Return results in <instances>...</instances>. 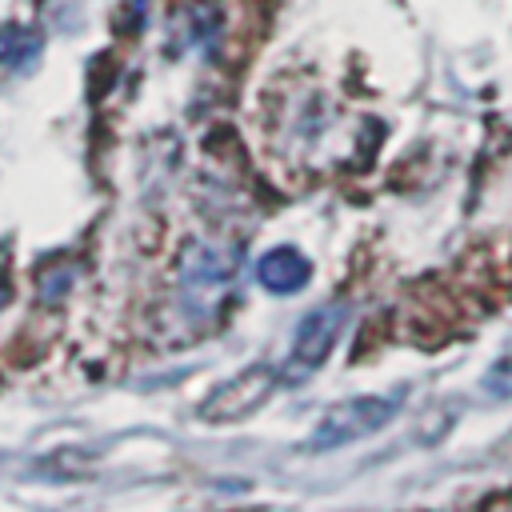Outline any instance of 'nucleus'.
Here are the masks:
<instances>
[{
  "instance_id": "nucleus-1",
  "label": "nucleus",
  "mask_w": 512,
  "mask_h": 512,
  "mask_svg": "<svg viewBox=\"0 0 512 512\" xmlns=\"http://www.w3.org/2000/svg\"><path fill=\"white\" fill-rule=\"evenodd\" d=\"M400 408H404V388L340 400L336 408H328L316 420V432L308 436V452H332V448H344L352 440H364V436L388 428Z\"/></svg>"
},
{
  "instance_id": "nucleus-2",
  "label": "nucleus",
  "mask_w": 512,
  "mask_h": 512,
  "mask_svg": "<svg viewBox=\"0 0 512 512\" xmlns=\"http://www.w3.org/2000/svg\"><path fill=\"white\" fill-rule=\"evenodd\" d=\"M284 380V372H276L272 364H252L244 372H236L232 380H224L204 404H200V420L208 424H236L248 420L252 412H260L268 404V396L276 392V384Z\"/></svg>"
},
{
  "instance_id": "nucleus-3",
  "label": "nucleus",
  "mask_w": 512,
  "mask_h": 512,
  "mask_svg": "<svg viewBox=\"0 0 512 512\" xmlns=\"http://www.w3.org/2000/svg\"><path fill=\"white\" fill-rule=\"evenodd\" d=\"M344 316H348L344 304H320V308H312L300 320L296 340H292V352H288V364H284V380L312 376L332 356V348H336V340L344 332Z\"/></svg>"
},
{
  "instance_id": "nucleus-4",
  "label": "nucleus",
  "mask_w": 512,
  "mask_h": 512,
  "mask_svg": "<svg viewBox=\"0 0 512 512\" xmlns=\"http://www.w3.org/2000/svg\"><path fill=\"white\" fill-rule=\"evenodd\" d=\"M236 272V260L216 248V244H188L184 256H180V288L188 300H208V296H220V288L232 280Z\"/></svg>"
},
{
  "instance_id": "nucleus-5",
  "label": "nucleus",
  "mask_w": 512,
  "mask_h": 512,
  "mask_svg": "<svg viewBox=\"0 0 512 512\" xmlns=\"http://www.w3.org/2000/svg\"><path fill=\"white\" fill-rule=\"evenodd\" d=\"M256 280L268 288V292H276V296H292V292H300L308 280H312V264H308V256L304 252H296V248H268L260 260H256Z\"/></svg>"
},
{
  "instance_id": "nucleus-6",
  "label": "nucleus",
  "mask_w": 512,
  "mask_h": 512,
  "mask_svg": "<svg viewBox=\"0 0 512 512\" xmlns=\"http://www.w3.org/2000/svg\"><path fill=\"white\" fill-rule=\"evenodd\" d=\"M40 56V36L28 28H4L0 32V64L4 68H28Z\"/></svg>"
},
{
  "instance_id": "nucleus-7",
  "label": "nucleus",
  "mask_w": 512,
  "mask_h": 512,
  "mask_svg": "<svg viewBox=\"0 0 512 512\" xmlns=\"http://www.w3.org/2000/svg\"><path fill=\"white\" fill-rule=\"evenodd\" d=\"M4 300H8V280H4V272H0V308H4Z\"/></svg>"
}]
</instances>
